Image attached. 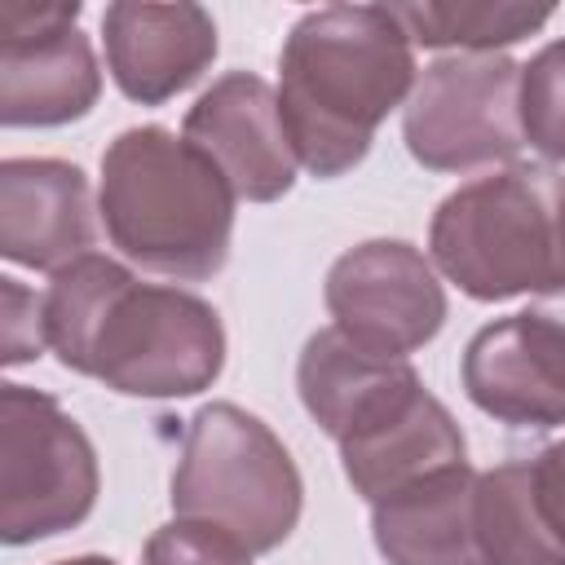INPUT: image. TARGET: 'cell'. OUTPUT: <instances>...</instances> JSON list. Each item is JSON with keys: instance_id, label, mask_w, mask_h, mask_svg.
<instances>
[{"instance_id": "obj_1", "label": "cell", "mask_w": 565, "mask_h": 565, "mask_svg": "<svg viewBox=\"0 0 565 565\" xmlns=\"http://www.w3.org/2000/svg\"><path fill=\"white\" fill-rule=\"evenodd\" d=\"M44 340L66 371L124 397H194L225 366V327L203 296L141 282L102 252L53 274L44 291Z\"/></svg>"}, {"instance_id": "obj_2", "label": "cell", "mask_w": 565, "mask_h": 565, "mask_svg": "<svg viewBox=\"0 0 565 565\" xmlns=\"http://www.w3.org/2000/svg\"><path fill=\"white\" fill-rule=\"evenodd\" d=\"M415 88V44L388 4H327L296 18L278 53V110L305 172L358 168L388 110Z\"/></svg>"}, {"instance_id": "obj_3", "label": "cell", "mask_w": 565, "mask_h": 565, "mask_svg": "<svg viewBox=\"0 0 565 565\" xmlns=\"http://www.w3.org/2000/svg\"><path fill=\"white\" fill-rule=\"evenodd\" d=\"M238 194L221 168L185 137L141 124L124 128L102 154L97 212L106 238L132 265L203 282L225 269Z\"/></svg>"}, {"instance_id": "obj_4", "label": "cell", "mask_w": 565, "mask_h": 565, "mask_svg": "<svg viewBox=\"0 0 565 565\" xmlns=\"http://www.w3.org/2000/svg\"><path fill=\"white\" fill-rule=\"evenodd\" d=\"M556 194L561 177L543 168H503L450 190L428 225L433 265L472 300L561 296Z\"/></svg>"}, {"instance_id": "obj_5", "label": "cell", "mask_w": 565, "mask_h": 565, "mask_svg": "<svg viewBox=\"0 0 565 565\" xmlns=\"http://www.w3.org/2000/svg\"><path fill=\"white\" fill-rule=\"evenodd\" d=\"M168 499L181 521H203L260 556L296 530L305 481L260 415L207 402L185 428Z\"/></svg>"}, {"instance_id": "obj_6", "label": "cell", "mask_w": 565, "mask_h": 565, "mask_svg": "<svg viewBox=\"0 0 565 565\" xmlns=\"http://www.w3.org/2000/svg\"><path fill=\"white\" fill-rule=\"evenodd\" d=\"M97 450L88 433L40 388H0V539L9 547L53 539L88 521L97 503Z\"/></svg>"}, {"instance_id": "obj_7", "label": "cell", "mask_w": 565, "mask_h": 565, "mask_svg": "<svg viewBox=\"0 0 565 565\" xmlns=\"http://www.w3.org/2000/svg\"><path fill=\"white\" fill-rule=\"evenodd\" d=\"M402 137L411 159L433 172H472L516 159L525 146L521 66L503 53H450L428 62L402 106Z\"/></svg>"}, {"instance_id": "obj_8", "label": "cell", "mask_w": 565, "mask_h": 565, "mask_svg": "<svg viewBox=\"0 0 565 565\" xmlns=\"http://www.w3.org/2000/svg\"><path fill=\"white\" fill-rule=\"evenodd\" d=\"M71 4H0V124L57 128L84 119L102 97V71Z\"/></svg>"}, {"instance_id": "obj_9", "label": "cell", "mask_w": 565, "mask_h": 565, "mask_svg": "<svg viewBox=\"0 0 565 565\" xmlns=\"http://www.w3.org/2000/svg\"><path fill=\"white\" fill-rule=\"evenodd\" d=\"M335 331L380 358L424 349L446 322V291L428 256L402 238H366L335 256L322 287Z\"/></svg>"}, {"instance_id": "obj_10", "label": "cell", "mask_w": 565, "mask_h": 565, "mask_svg": "<svg viewBox=\"0 0 565 565\" xmlns=\"http://www.w3.org/2000/svg\"><path fill=\"white\" fill-rule=\"evenodd\" d=\"M463 393L512 428L565 424V291L486 322L463 349Z\"/></svg>"}, {"instance_id": "obj_11", "label": "cell", "mask_w": 565, "mask_h": 565, "mask_svg": "<svg viewBox=\"0 0 565 565\" xmlns=\"http://www.w3.org/2000/svg\"><path fill=\"white\" fill-rule=\"evenodd\" d=\"M181 137L199 146L230 190L247 203H274L296 185V150L282 128L278 88H269L252 71L221 75L181 124Z\"/></svg>"}, {"instance_id": "obj_12", "label": "cell", "mask_w": 565, "mask_h": 565, "mask_svg": "<svg viewBox=\"0 0 565 565\" xmlns=\"http://www.w3.org/2000/svg\"><path fill=\"white\" fill-rule=\"evenodd\" d=\"M106 71L128 102L163 106L185 93L216 57V22L203 4L119 0L102 13Z\"/></svg>"}, {"instance_id": "obj_13", "label": "cell", "mask_w": 565, "mask_h": 565, "mask_svg": "<svg viewBox=\"0 0 565 565\" xmlns=\"http://www.w3.org/2000/svg\"><path fill=\"white\" fill-rule=\"evenodd\" d=\"M296 388L309 411V419L335 441H353L384 419H393L415 393H424V380L406 358H380L353 344L344 331L322 327L305 340L296 362Z\"/></svg>"}, {"instance_id": "obj_14", "label": "cell", "mask_w": 565, "mask_h": 565, "mask_svg": "<svg viewBox=\"0 0 565 565\" xmlns=\"http://www.w3.org/2000/svg\"><path fill=\"white\" fill-rule=\"evenodd\" d=\"M93 252L88 177L62 159L0 163V256L26 269H66Z\"/></svg>"}, {"instance_id": "obj_15", "label": "cell", "mask_w": 565, "mask_h": 565, "mask_svg": "<svg viewBox=\"0 0 565 565\" xmlns=\"http://www.w3.org/2000/svg\"><path fill=\"white\" fill-rule=\"evenodd\" d=\"M472 503L477 472L468 468V459L371 503V534L380 556L388 565H486Z\"/></svg>"}, {"instance_id": "obj_16", "label": "cell", "mask_w": 565, "mask_h": 565, "mask_svg": "<svg viewBox=\"0 0 565 565\" xmlns=\"http://www.w3.org/2000/svg\"><path fill=\"white\" fill-rule=\"evenodd\" d=\"M463 459H468L463 433H459L455 415L428 388L415 393L380 428L340 446V468L366 503H380V499L406 490L411 481H419L437 468L463 463Z\"/></svg>"}, {"instance_id": "obj_17", "label": "cell", "mask_w": 565, "mask_h": 565, "mask_svg": "<svg viewBox=\"0 0 565 565\" xmlns=\"http://www.w3.org/2000/svg\"><path fill=\"white\" fill-rule=\"evenodd\" d=\"M472 525L486 565H565V547L547 534L534 508L530 459H508L490 472H477Z\"/></svg>"}, {"instance_id": "obj_18", "label": "cell", "mask_w": 565, "mask_h": 565, "mask_svg": "<svg viewBox=\"0 0 565 565\" xmlns=\"http://www.w3.org/2000/svg\"><path fill=\"white\" fill-rule=\"evenodd\" d=\"M406 26L411 44L494 53L547 26V4H388Z\"/></svg>"}, {"instance_id": "obj_19", "label": "cell", "mask_w": 565, "mask_h": 565, "mask_svg": "<svg viewBox=\"0 0 565 565\" xmlns=\"http://www.w3.org/2000/svg\"><path fill=\"white\" fill-rule=\"evenodd\" d=\"M521 128L525 146L565 163V40H552L521 66Z\"/></svg>"}, {"instance_id": "obj_20", "label": "cell", "mask_w": 565, "mask_h": 565, "mask_svg": "<svg viewBox=\"0 0 565 565\" xmlns=\"http://www.w3.org/2000/svg\"><path fill=\"white\" fill-rule=\"evenodd\" d=\"M141 565H252V552L203 521L177 516L146 539Z\"/></svg>"}, {"instance_id": "obj_21", "label": "cell", "mask_w": 565, "mask_h": 565, "mask_svg": "<svg viewBox=\"0 0 565 565\" xmlns=\"http://www.w3.org/2000/svg\"><path fill=\"white\" fill-rule=\"evenodd\" d=\"M0 349H4V362L18 366V362H31L40 358V349L49 344L44 340V296L26 291L18 278H0Z\"/></svg>"}, {"instance_id": "obj_22", "label": "cell", "mask_w": 565, "mask_h": 565, "mask_svg": "<svg viewBox=\"0 0 565 565\" xmlns=\"http://www.w3.org/2000/svg\"><path fill=\"white\" fill-rule=\"evenodd\" d=\"M530 490H534V508H539L547 534L565 547V437L543 446L530 459Z\"/></svg>"}, {"instance_id": "obj_23", "label": "cell", "mask_w": 565, "mask_h": 565, "mask_svg": "<svg viewBox=\"0 0 565 565\" xmlns=\"http://www.w3.org/2000/svg\"><path fill=\"white\" fill-rule=\"evenodd\" d=\"M556 234H561V260H565V177H561V194H556Z\"/></svg>"}, {"instance_id": "obj_24", "label": "cell", "mask_w": 565, "mask_h": 565, "mask_svg": "<svg viewBox=\"0 0 565 565\" xmlns=\"http://www.w3.org/2000/svg\"><path fill=\"white\" fill-rule=\"evenodd\" d=\"M57 565H115L110 556H97V552H84V556H71V561H57Z\"/></svg>"}]
</instances>
